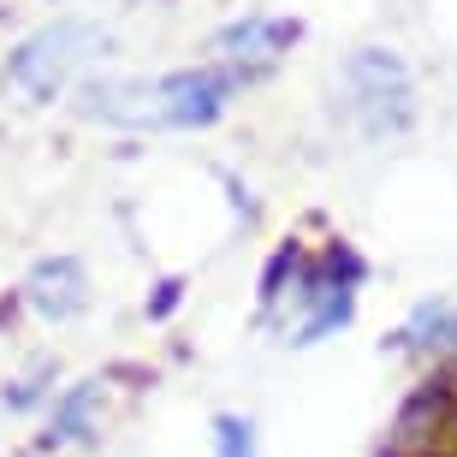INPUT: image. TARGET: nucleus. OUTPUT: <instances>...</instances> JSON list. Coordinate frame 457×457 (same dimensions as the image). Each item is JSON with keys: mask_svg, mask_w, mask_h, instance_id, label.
I'll list each match as a JSON object with an SVG mask.
<instances>
[{"mask_svg": "<svg viewBox=\"0 0 457 457\" xmlns=\"http://www.w3.org/2000/svg\"><path fill=\"white\" fill-rule=\"evenodd\" d=\"M345 78H351V96H356L351 107H356V119H362L369 137H392V131L410 125V113H416L410 96L416 89H410V66L392 48H356Z\"/></svg>", "mask_w": 457, "mask_h": 457, "instance_id": "obj_3", "label": "nucleus"}, {"mask_svg": "<svg viewBox=\"0 0 457 457\" xmlns=\"http://www.w3.org/2000/svg\"><path fill=\"white\" fill-rule=\"evenodd\" d=\"M107 392H113V380H107V374H84V380L60 386V392H54V404H48V422H42V445H48V452L89 445L96 434H102Z\"/></svg>", "mask_w": 457, "mask_h": 457, "instance_id": "obj_5", "label": "nucleus"}, {"mask_svg": "<svg viewBox=\"0 0 457 457\" xmlns=\"http://www.w3.org/2000/svg\"><path fill=\"white\" fill-rule=\"evenodd\" d=\"M398 345L404 351H416V356H452L457 351V303H445V297H428V303H416L410 309V321H404V333H398Z\"/></svg>", "mask_w": 457, "mask_h": 457, "instance_id": "obj_7", "label": "nucleus"}, {"mask_svg": "<svg viewBox=\"0 0 457 457\" xmlns=\"http://www.w3.org/2000/svg\"><path fill=\"white\" fill-rule=\"evenodd\" d=\"M113 48V36L102 24H89V18H60L48 30L24 36L6 60V84L18 96H30V102H60L66 89H78L89 71L107 60Z\"/></svg>", "mask_w": 457, "mask_h": 457, "instance_id": "obj_2", "label": "nucleus"}, {"mask_svg": "<svg viewBox=\"0 0 457 457\" xmlns=\"http://www.w3.org/2000/svg\"><path fill=\"white\" fill-rule=\"evenodd\" d=\"M362 279H369V268H362V255H356L345 237H333L321 255L286 244V250L268 262V273H262V315H268V321L286 315L291 345H321V339H333V333H345V327L356 321Z\"/></svg>", "mask_w": 457, "mask_h": 457, "instance_id": "obj_1", "label": "nucleus"}, {"mask_svg": "<svg viewBox=\"0 0 457 457\" xmlns=\"http://www.w3.org/2000/svg\"><path fill=\"white\" fill-rule=\"evenodd\" d=\"M6 398V410H36V404H54V369L42 362V369H30V374H18L12 386L0 392Z\"/></svg>", "mask_w": 457, "mask_h": 457, "instance_id": "obj_9", "label": "nucleus"}, {"mask_svg": "<svg viewBox=\"0 0 457 457\" xmlns=\"http://www.w3.org/2000/svg\"><path fill=\"white\" fill-rule=\"evenodd\" d=\"M214 457H262V440H255V422L244 410H220L214 416Z\"/></svg>", "mask_w": 457, "mask_h": 457, "instance_id": "obj_8", "label": "nucleus"}, {"mask_svg": "<svg viewBox=\"0 0 457 457\" xmlns=\"http://www.w3.org/2000/svg\"><path fill=\"white\" fill-rule=\"evenodd\" d=\"M24 303L42 315V321H78L89 309V273L78 255H42L24 279Z\"/></svg>", "mask_w": 457, "mask_h": 457, "instance_id": "obj_6", "label": "nucleus"}, {"mask_svg": "<svg viewBox=\"0 0 457 457\" xmlns=\"http://www.w3.org/2000/svg\"><path fill=\"white\" fill-rule=\"evenodd\" d=\"M297 18H279V12H244L232 18V24H220L214 30V60H226L232 71H244V78H262V71H273L279 60L291 54V42H297Z\"/></svg>", "mask_w": 457, "mask_h": 457, "instance_id": "obj_4", "label": "nucleus"}]
</instances>
